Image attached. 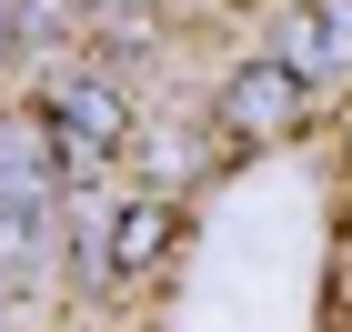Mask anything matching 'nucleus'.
Here are the masks:
<instances>
[{
	"label": "nucleus",
	"instance_id": "nucleus-1",
	"mask_svg": "<svg viewBox=\"0 0 352 332\" xmlns=\"http://www.w3.org/2000/svg\"><path fill=\"white\" fill-rule=\"evenodd\" d=\"M232 121H242V131H272V121H292V81H282V71H252V81L232 91Z\"/></svg>",
	"mask_w": 352,
	"mask_h": 332
},
{
	"label": "nucleus",
	"instance_id": "nucleus-2",
	"mask_svg": "<svg viewBox=\"0 0 352 332\" xmlns=\"http://www.w3.org/2000/svg\"><path fill=\"white\" fill-rule=\"evenodd\" d=\"M151 242H162V212H131V221H121V262H151Z\"/></svg>",
	"mask_w": 352,
	"mask_h": 332
}]
</instances>
